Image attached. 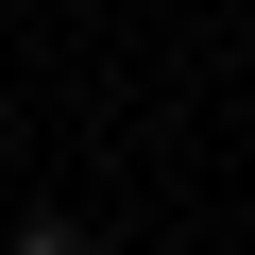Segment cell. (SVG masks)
Segmentation results:
<instances>
[{
    "mask_svg": "<svg viewBox=\"0 0 255 255\" xmlns=\"http://www.w3.org/2000/svg\"><path fill=\"white\" fill-rule=\"evenodd\" d=\"M0 255H102V221H68V204H34V221L0 238Z\"/></svg>",
    "mask_w": 255,
    "mask_h": 255,
    "instance_id": "cell-1",
    "label": "cell"
}]
</instances>
